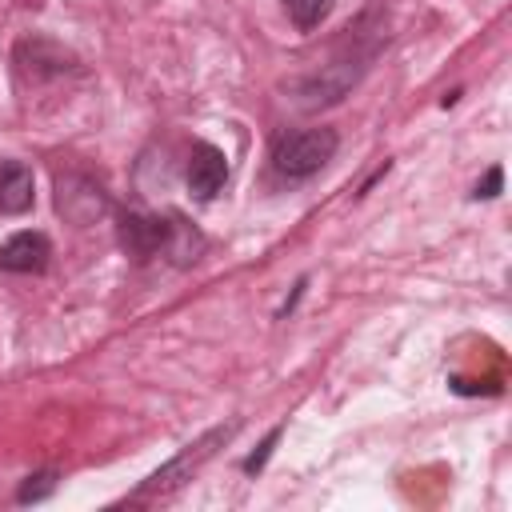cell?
I'll return each instance as SVG.
<instances>
[{
    "mask_svg": "<svg viewBox=\"0 0 512 512\" xmlns=\"http://www.w3.org/2000/svg\"><path fill=\"white\" fill-rule=\"evenodd\" d=\"M336 132L332 128H304V132H288L276 140L272 148V168L288 180H308L316 176L332 156H336Z\"/></svg>",
    "mask_w": 512,
    "mask_h": 512,
    "instance_id": "cell-1",
    "label": "cell"
},
{
    "mask_svg": "<svg viewBox=\"0 0 512 512\" xmlns=\"http://www.w3.org/2000/svg\"><path fill=\"white\" fill-rule=\"evenodd\" d=\"M276 436H280V428H272V432H268V440L260 444V452L244 460V472H260V468H264V460H268V452H272V444H276Z\"/></svg>",
    "mask_w": 512,
    "mask_h": 512,
    "instance_id": "cell-11",
    "label": "cell"
},
{
    "mask_svg": "<svg viewBox=\"0 0 512 512\" xmlns=\"http://www.w3.org/2000/svg\"><path fill=\"white\" fill-rule=\"evenodd\" d=\"M36 184H32V168L20 160H0V212L4 216H20L32 208Z\"/></svg>",
    "mask_w": 512,
    "mask_h": 512,
    "instance_id": "cell-7",
    "label": "cell"
},
{
    "mask_svg": "<svg viewBox=\"0 0 512 512\" xmlns=\"http://www.w3.org/2000/svg\"><path fill=\"white\" fill-rule=\"evenodd\" d=\"M52 256V244L44 232H16L0 244V268L8 272H44Z\"/></svg>",
    "mask_w": 512,
    "mask_h": 512,
    "instance_id": "cell-5",
    "label": "cell"
},
{
    "mask_svg": "<svg viewBox=\"0 0 512 512\" xmlns=\"http://www.w3.org/2000/svg\"><path fill=\"white\" fill-rule=\"evenodd\" d=\"M228 180V156L216 144H196L188 156V188L200 200H212Z\"/></svg>",
    "mask_w": 512,
    "mask_h": 512,
    "instance_id": "cell-3",
    "label": "cell"
},
{
    "mask_svg": "<svg viewBox=\"0 0 512 512\" xmlns=\"http://www.w3.org/2000/svg\"><path fill=\"white\" fill-rule=\"evenodd\" d=\"M168 228H172V224H164L160 216L128 212V216H124V224H120V244L128 248V256L148 260V256H156V252H164V248H168Z\"/></svg>",
    "mask_w": 512,
    "mask_h": 512,
    "instance_id": "cell-4",
    "label": "cell"
},
{
    "mask_svg": "<svg viewBox=\"0 0 512 512\" xmlns=\"http://www.w3.org/2000/svg\"><path fill=\"white\" fill-rule=\"evenodd\" d=\"M232 432H236V424H224V428H212L208 436H200L196 444H188L180 456H172L164 468H156V472L140 484V492L132 496V504H144V500H152V496H168V492H176L184 480H192V472H196V468H200V464H204V460H208Z\"/></svg>",
    "mask_w": 512,
    "mask_h": 512,
    "instance_id": "cell-2",
    "label": "cell"
},
{
    "mask_svg": "<svg viewBox=\"0 0 512 512\" xmlns=\"http://www.w3.org/2000/svg\"><path fill=\"white\" fill-rule=\"evenodd\" d=\"M500 180H504V172H500V168H488V172H484V180L476 184V192H472V196H476V200H492V196L500 192Z\"/></svg>",
    "mask_w": 512,
    "mask_h": 512,
    "instance_id": "cell-10",
    "label": "cell"
},
{
    "mask_svg": "<svg viewBox=\"0 0 512 512\" xmlns=\"http://www.w3.org/2000/svg\"><path fill=\"white\" fill-rule=\"evenodd\" d=\"M52 492H56V472H36V476H28V480L20 484L16 500H20V504H32V500H44V496H52Z\"/></svg>",
    "mask_w": 512,
    "mask_h": 512,
    "instance_id": "cell-9",
    "label": "cell"
},
{
    "mask_svg": "<svg viewBox=\"0 0 512 512\" xmlns=\"http://www.w3.org/2000/svg\"><path fill=\"white\" fill-rule=\"evenodd\" d=\"M16 60H20V68H24L28 76H60V72L76 68V60H72V56H68L60 44H52V40H44V36L20 40Z\"/></svg>",
    "mask_w": 512,
    "mask_h": 512,
    "instance_id": "cell-6",
    "label": "cell"
},
{
    "mask_svg": "<svg viewBox=\"0 0 512 512\" xmlns=\"http://www.w3.org/2000/svg\"><path fill=\"white\" fill-rule=\"evenodd\" d=\"M332 8H336V0H284V12H288V20H292L300 32L320 28Z\"/></svg>",
    "mask_w": 512,
    "mask_h": 512,
    "instance_id": "cell-8",
    "label": "cell"
}]
</instances>
